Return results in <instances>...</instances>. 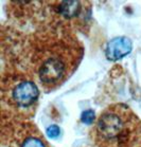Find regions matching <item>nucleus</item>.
<instances>
[{"mask_svg": "<svg viewBox=\"0 0 141 147\" xmlns=\"http://www.w3.org/2000/svg\"><path fill=\"white\" fill-rule=\"evenodd\" d=\"M56 13L65 19L70 20L80 18L84 12V5L87 4V2L85 3L81 1H60L56 2Z\"/></svg>", "mask_w": 141, "mask_h": 147, "instance_id": "nucleus-6", "label": "nucleus"}, {"mask_svg": "<svg viewBox=\"0 0 141 147\" xmlns=\"http://www.w3.org/2000/svg\"><path fill=\"white\" fill-rule=\"evenodd\" d=\"M10 147H49L47 141L32 124H20L13 134Z\"/></svg>", "mask_w": 141, "mask_h": 147, "instance_id": "nucleus-4", "label": "nucleus"}, {"mask_svg": "<svg viewBox=\"0 0 141 147\" xmlns=\"http://www.w3.org/2000/svg\"><path fill=\"white\" fill-rule=\"evenodd\" d=\"M60 129L57 125H51L47 128V134L52 139H55L60 136Z\"/></svg>", "mask_w": 141, "mask_h": 147, "instance_id": "nucleus-8", "label": "nucleus"}, {"mask_svg": "<svg viewBox=\"0 0 141 147\" xmlns=\"http://www.w3.org/2000/svg\"><path fill=\"white\" fill-rule=\"evenodd\" d=\"M1 98L3 108L22 117H31L35 113L39 90L33 78L17 75L2 82Z\"/></svg>", "mask_w": 141, "mask_h": 147, "instance_id": "nucleus-3", "label": "nucleus"}, {"mask_svg": "<svg viewBox=\"0 0 141 147\" xmlns=\"http://www.w3.org/2000/svg\"><path fill=\"white\" fill-rule=\"evenodd\" d=\"M139 125L137 115L124 104L108 106L94 123L91 139L96 147H127Z\"/></svg>", "mask_w": 141, "mask_h": 147, "instance_id": "nucleus-2", "label": "nucleus"}, {"mask_svg": "<svg viewBox=\"0 0 141 147\" xmlns=\"http://www.w3.org/2000/svg\"><path fill=\"white\" fill-rule=\"evenodd\" d=\"M83 55L77 39L52 36L41 41L32 56V77L45 91L62 86L73 74Z\"/></svg>", "mask_w": 141, "mask_h": 147, "instance_id": "nucleus-1", "label": "nucleus"}, {"mask_svg": "<svg viewBox=\"0 0 141 147\" xmlns=\"http://www.w3.org/2000/svg\"><path fill=\"white\" fill-rule=\"evenodd\" d=\"M81 120L82 122L85 124H88V125H91L92 123L96 122V117H94V112L92 110H86L82 113V117H81Z\"/></svg>", "mask_w": 141, "mask_h": 147, "instance_id": "nucleus-7", "label": "nucleus"}, {"mask_svg": "<svg viewBox=\"0 0 141 147\" xmlns=\"http://www.w3.org/2000/svg\"><path fill=\"white\" fill-rule=\"evenodd\" d=\"M132 49L133 44L129 38L125 36L115 37L108 41L105 49V55L109 60L116 61L128 55L132 52Z\"/></svg>", "mask_w": 141, "mask_h": 147, "instance_id": "nucleus-5", "label": "nucleus"}]
</instances>
